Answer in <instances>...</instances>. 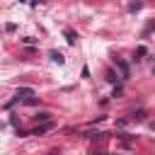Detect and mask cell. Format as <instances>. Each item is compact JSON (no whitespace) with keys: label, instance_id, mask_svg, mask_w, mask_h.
<instances>
[{"label":"cell","instance_id":"12","mask_svg":"<svg viewBox=\"0 0 155 155\" xmlns=\"http://www.w3.org/2000/svg\"><path fill=\"white\" fill-rule=\"evenodd\" d=\"M114 155H116V153H114Z\"/></svg>","mask_w":155,"mask_h":155},{"label":"cell","instance_id":"5","mask_svg":"<svg viewBox=\"0 0 155 155\" xmlns=\"http://www.w3.org/2000/svg\"><path fill=\"white\" fill-rule=\"evenodd\" d=\"M63 34H65V39H68V44H75V41H78V34H75L73 29H65Z\"/></svg>","mask_w":155,"mask_h":155},{"label":"cell","instance_id":"10","mask_svg":"<svg viewBox=\"0 0 155 155\" xmlns=\"http://www.w3.org/2000/svg\"><path fill=\"white\" fill-rule=\"evenodd\" d=\"M136 53H138V56H148V48H145V46H138Z\"/></svg>","mask_w":155,"mask_h":155},{"label":"cell","instance_id":"4","mask_svg":"<svg viewBox=\"0 0 155 155\" xmlns=\"http://www.w3.org/2000/svg\"><path fill=\"white\" fill-rule=\"evenodd\" d=\"M145 116H148V111H145V109H138V111H133V114L128 116V121H143Z\"/></svg>","mask_w":155,"mask_h":155},{"label":"cell","instance_id":"8","mask_svg":"<svg viewBox=\"0 0 155 155\" xmlns=\"http://www.w3.org/2000/svg\"><path fill=\"white\" fill-rule=\"evenodd\" d=\"M107 80H109V82H116V80H119V75H116L114 70H109V73H107Z\"/></svg>","mask_w":155,"mask_h":155},{"label":"cell","instance_id":"9","mask_svg":"<svg viewBox=\"0 0 155 155\" xmlns=\"http://www.w3.org/2000/svg\"><path fill=\"white\" fill-rule=\"evenodd\" d=\"M140 7H143V2H131V5H128L131 12H136V10H140Z\"/></svg>","mask_w":155,"mask_h":155},{"label":"cell","instance_id":"11","mask_svg":"<svg viewBox=\"0 0 155 155\" xmlns=\"http://www.w3.org/2000/svg\"><path fill=\"white\" fill-rule=\"evenodd\" d=\"M39 2H48V0H39Z\"/></svg>","mask_w":155,"mask_h":155},{"label":"cell","instance_id":"2","mask_svg":"<svg viewBox=\"0 0 155 155\" xmlns=\"http://www.w3.org/2000/svg\"><path fill=\"white\" fill-rule=\"evenodd\" d=\"M31 97H34V90H31V87H19V90L15 92V99H17V102H19V99H31Z\"/></svg>","mask_w":155,"mask_h":155},{"label":"cell","instance_id":"1","mask_svg":"<svg viewBox=\"0 0 155 155\" xmlns=\"http://www.w3.org/2000/svg\"><path fill=\"white\" fill-rule=\"evenodd\" d=\"M114 63H116V70H119V78H121V80L131 78V70H128V63H126V61H121V58H114Z\"/></svg>","mask_w":155,"mask_h":155},{"label":"cell","instance_id":"3","mask_svg":"<svg viewBox=\"0 0 155 155\" xmlns=\"http://www.w3.org/2000/svg\"><path fill=\"white\" fill-rule=\"evenodd\" d=\"M53 128V121H44V124H36V128L31 131L34 136H41V133H46V131H51Z\"/></svg>","mask_w":155,"mask_h":155},{"label":"cell","instance_id":"6","mask_svg":"<svg viewBox=\"0 0 155 155\" xmlns=\"http://www.w3.org/2000/svg\"><path fill=\"white\" fill-rule=\"evenodd\" d=\"M34 119H36V124H39V121L44 124V121H51V114H48V111H39V114H36Z\"/></svg>","mask_w":155,"mask_h":155},{"label":"cell","instance_id":"7","mask_svg":"<svg viewBox=\"0 0 155 155\" xmlns=\"http://www.w3.org/2000/svg\"><path fill=\"white\" fill-rule=\"evenodd\" d=\"M48 56H51V61H53V63H58V65H61V63H63V56H61V53H58V51H51V53H48Z\"/></svg>","mask_w":155,"mask_h":155}]
</instances>
